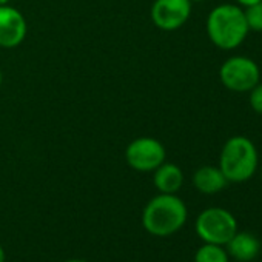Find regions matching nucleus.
<instances>
[{
    "instance_id": "1",
    "label": "nucleus",
    "mask_w": 262,
    "mask_h": 262,
    "mask_svg": "<svg viewBox=\"0 0 262 262\" xmlns=\"http://www.w3.org/2000/svg\"><path fill=\"white\" fill-rule=\"evenodd\" d=\"M187 205L181 198L161 193L145 205L142 225L150 234L165 237L179 231L187 222Z\"/></svg>"
},
{
    "instance_id": "2",
    "label": "nucleus",
    "mask_w": 262,
    "mask_h": 262,
    "mask_svg": "<svg viewBox=\"0 0 262 262\" xmlns=\"http://www.w3.org/2000/svg\"><path fill=\"white\" fill-rule=\"evenodd\" d=\"M244 10L239 5L224 4L213 8L207 17V34L221 50L237 48L248 34Z\"/></svg>"
},
{
    "instance_id": "3",
    "label": "nucleus",
    "mask_w": 262,
    "mask_h": 262,
    "mask_svg": "<svg viewBox=\"0 0 262 262\" xmlns=\"http://www.w3.org/2000/svg\"><path fill=\"white\" fill-rule=\"evenodd\" d=\"M259 156L254 144L245 136L230 138L221 151L219 168L228 182H245L257 170Z\"/></svg>"
},
{
    "instance_id": "4",
    "label": "nucleus",
    "mask_w": 262,
    "mask_h": 262,
    "mask_svg": "<svg viewBox=\"0 0 262 262\" xmlns=\"http://www.w3.org/2000/svg\"><path fill=\"white\" fill-rule=\"evenodd\" d=\"M236 231V217L225 208H207L196 219V233L205 244L225 245Z\"/></svg>"
},
{
    "instance_id": "5",
    "label": "nucleus",
    "mask_w": 262,
    "mask_h": 262,
    "mask_svg": "<svg viewBox=\"0 0 262 262\" xmlns=\"http://www.w3.org/2000/svg\"><path fill=\"white\" fill-rule=\"evenodd\" d=\"M219 79L230 91L248 93L259 83L260 70L253 59L245 56H233L222 63Z\"/></svg>"
},
{
    "instance_id": "6",
    "label": "nucleus",
    "mask_w": 262,
    "mask_h": 262,
    "mask_svg": "<svg viewBox=\"0 0 262 262\" xmlns=\"http://www.w3.org/2000/svg\"><path fill=\"white\" fill-rule=\"evenodd\" d=\"M167 151L162 142L155 138H138L125 150L126 164L142 173L155 171L159 165L165 162Z\"/></svg>"
},
{
    "instance_id": "7",
    "label": "nucleus",
    "mask_w": 262,
    "mask_h": 262,
    "mask_svg": "<svg viewBox=\"0 0 262 262\" xmlns=\"http://www.w3.org/2000/svg\"><path fill=\"white\" fill-rule=\"evenodd\" d=\"M191 14L190 0H155L151 20L162 31H176L187 24Z\"/></svg>"
},
{
    "instance_id": "8",
    "label": "nucleus",
    "mask_w": 262,
    "mask_h": 262,
    "mask_svg": "<svg viewBox=\"0 0 262 262\" xmlns=\"http://www.w3.org/2000/svg\"><path fill=\"white\" fill-rule=\"evenodd\" d=\"M27 20L24 14L10 7H0V47L2 48H16L27 37Z\"/></svg>"
},
{
    "instance_id": "9",
    "label": "nucleus",
    "mask_w": 262,
    "mask_h": 262,
    "mask_svg": "<svg viewBox=\"0 0 262 262\" xmlns=\"http://www.w3.org/2000/svg\"><path fill=\"white\" fill-rule=\"evenodd\" d=\"M225 245H227V253L239 262L253 260L260 250L259 239L247 231H236L234 236Z\"/></svg>"
},
{
    "instance_id": "10",
    "label": "nucleus",
    "mask_w": 262,
    "mask_h": 262,
    "mask_svg": "<svg viewBox=\"0 0 262 262\" xmlns=\"http://www.w3.org/2000/svg\"><path fill=\"white\" fill-rule=\"evenodd\" d=\"M193 184H194L196 190H199L201 193L214 194V193H219L221 190H224L227 187L228 181L219 167L205 165V167H201L199 170H196V173L193 174Z\"/></svg>"
},
{
    "instance_id": "11",
    "label": "nucleus",
    "mask_w": 262,
    "mask_h": 262,
    "mask_svg": "<svg viewBox=\"0 0 262 262\" xmlns=\"http://www.w3.org/2000/svg\"><path fill=\"white\" fill-rule=\"evenodd\" d=\"M153 182L161 193L176 194L184 184V173L178 165L164 162L155 170Z\"/></svg>"
},
{
    "instance_id": "12",
    "label": "nucleus",
    "mask_w": 262,
    "mask_h": 262,
    "mask_svg": "<svg viewBox=\"0 0 262 262\" xmlns=\"http://www.w3.org/2000/svg\"><path fill=\"white\" fill-rule=\"evenodd\" d=\"M194 262H228V253L222 245L204 244L194 254Z\"/></svg>"
},
{
    "instance_id": "13",
    "label": "nucleus",
    "mask_w": 262,
    "mask_h": 262,
    "mask_svg": "<svg viewBox=\"0 0 262 262\" xmlns=\"http://www.w3.org/2000/svg\"><path fill=\"white\" fill-rule=\"evenodd\" d=\"M245 22L250 31H262V0L244 10Z\"/></svg>"
},
{
    "instance_id": "14",
    "label": "nucleus",
    "mask_w": 262,
    "mask_h": 262,
    "mask_svg": "<svg viewBox=\"0 0 262 262\" xmlns=\"http://www.w3.org/2000/svg\"><path fill=\"white\" fill-rule=\"evenodd\" d=\"M250 106L253 108L254 113L262 114V83H257L254 88H251L250 91Z\"/></svg>"
},
{
    "instance_id": "15",
    "label": "nucleus",
    "mask_w": 262,
    "mask_h": 262,
    "mask_svg": "<svg viewBox=\"0 0 262 262\" xmlns=\"http://www.w3.org/2000/svg\"><path fill=\"white\" fill-rule=\"evenodd\" d=\"M257 2H260V0H236V4H237L239 7H244V8L251 7V5H254V4H257Z\"/></svg>"
},
{
    "instance_id": "16",
    "label": "nucleus",
    "mask_w": 262,
    "mask_h": 262,
    "mask_svg": "<svg viewBox=\"0 0 262 262\" xmlns=\"http://www.w3.org/2000/svg\"><path fill=\"white\" fill-rule=\"evenodd\" d=\"M5 257H7L5 250H4V247H2V245H0V262H5Z\"/></svg>"
},
{
    "instance_id": "17",
    "label": "nucleus",
    "mask_w": 262,
    "mask_h": 262,
    "mask_svg": "<svg viewBox=\"0 0 262 262\" xmlns=\"http://www.w3.org/2000/svg\"><path fill=\"white\" fill-rule=\"evenodd\" d=\"M65 262H88V260H83V259H70V260H65Z\"/></svg>"
},
{
    "instance_id": "18",
    "label": "nucleus",
    "mask_w": 262,
    "mask_h": 262,
    "mask_svg": "<svg viewBox=\"0 0 262 262\" xmlns=\"http://www.w3.org/2000/svg\"><path fill=\"white\" fill-rule=\"evenodd\" d=\"M8 2H10V0H0V7H2V5H8Z\"/></svg>"
},
{
    "instance_id": "19",
    "label": "nucleus",
    "mask_w": 262,
    "mask_h": 262,
    "mask_svg": "<svg viewBox=\"0 0 262 262\" xmlns=\"http://www.w3.org/2000/svg\"><path fill=\"white\" fill-rule=\"evenodd\" d=\"M2 82H4V76H2V71H0V86H2Z\"/></svg>"
},
{
    "instance_id": "20",
    "label": "nucleus",
    "mask_w": 262,
    "mask_h": 262,
    "mask_svg": "<svg viewBox=\"0 0 262 262\" xmlns=\"http://www.w3.org/2000/svg\"><path fill=\"white\" fill-rule=\"evenodd\" d=\"M191 4H194V2H204V0H190Z\"/></svg>"
},
{
    "instance_id": "21",
    "label": "nucleus",
    "mask_w": 262,
    "mask_h": 262,
    "mask_svg": "<svg viewBox=\"0 0 262 262\" xmlns=\"http://www.w3.org/2000/svg\"><path fill=\"white\" fill-rule=\"evenodd\" d=\"M260 178H262V167H260Z\"/></svg>"
}]
</instances>
